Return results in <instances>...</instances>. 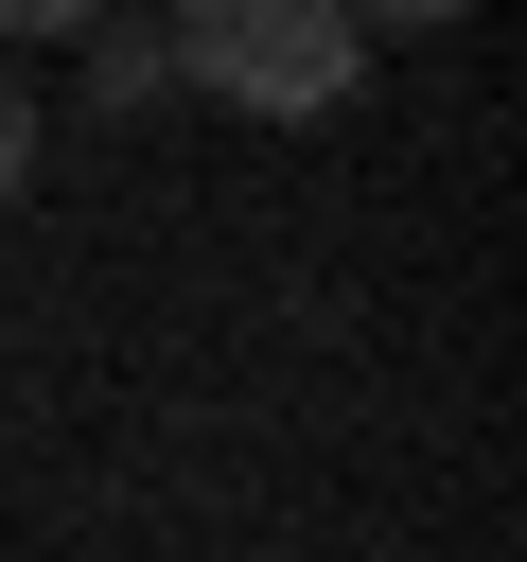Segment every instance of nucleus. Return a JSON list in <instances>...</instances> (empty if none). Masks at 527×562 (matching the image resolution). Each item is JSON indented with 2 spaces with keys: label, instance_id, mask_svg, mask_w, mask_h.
I'll return each mask as SVG.
<instances>
[{
  "label": "nucleus",
  "instance_id": "1",
  "mask_svg": "<svg viewBox=\"0 0 527 562\" xmlns=\"http://www.w3.org/2000/svg\"><path fill=\"white\" fill-rule=\"evenodd\" d=\"M158 70L211 88V105H246V123H316V105H351L369 35H351V0H176Z\"/></svg>",
  "mask_w": 527,
  "mask_h": 562
},
{
  "label": "nucleus",
  "instance_id": "2",
  "mask_svg": "<svg viewBox=\"0 0 527 562\" xmlns=\"http://www.w3.org/2000/svg\"><path fill=\"white\" fill-rule=\"evenodd\" d=\"M88 88H105V105H141V88H176V70H158V18H88Z\"/></svg>",
  "mask_w": 527,
  "mask_h": 562
},
{
  "label": "nucleus",
  "instance_id": "3",
  "mask_svg": "<svg viewBox=\"0 0 527 562\" xmlns=\"http://www.w3.org/2000/svg\"><path fill=\"white\" fill-rule=\"evenodd\" d=\"M88 18H123V0H0V35H88Z\"/></svg>",
  "mask_w": 527,
  "mask_h": 562
},
{
  "label": "nucleus",
  "instance_id": "4",
  "mask_svg": "<svg viewBox=\"0 0 527 562\" xmlns=\"http://www.w3.org/2000/svg\"><path fill=\"white\" fill-rule=\"evenodd\" d=\"M439 18H474V0H351V35H439Z\"/></svg>",
  "mask_w": 527,
  "mask_h": 562
},
{
  "label": "nucleus",
  "instance_id": "5",
  "mask_svg": "<svg viewBox=\"0 0 527 562\" xmlns=\"http://www.w3.org/2000/svg\"><path fill=\"white\" fill-rule=\"evenodd\" d=\"M18 176H35V105L0 88V211H18Z\"/></svg>",
  "mask_w": 527,
  "mask_h": 562
}]
</instances>
